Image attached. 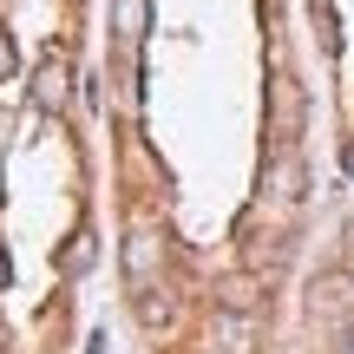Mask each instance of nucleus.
I'll return each instance as SVG.
<instances>
[{"label":"nucleus","mask_w":354,"mask_h":354,"mask_svg":"<svg viewBox=\"0 0 354 354\" xmlns=\"http://www.w3.org/2000/svg\"><path fill=\"white\" fill-rule=\"evenodd\" d=\"M73 59H66V53H46V59L33 66V105L39 112H66V105H73Z\"/></svg>","instance_id":"f257e3e1"},{"label":"nucleus","mask_w":354,"mask_h":354,"mask_svg":"<svg viewBox=\"0 0 354 354\" xmlns=\"http://www.w3.org/2000/svg\"><path fill=\"white\" fill-rule=\"evenodd\" d=\"M158 269H165V236L138 223V230L125 236V282H131V289H151Z\"/></svg>","instance_id":"f03ea898"},{"label":"nucleus","mask_w":354,"mask_h":354,"mask_svg":"<svg viewBox=\"0 0 354 354\" xmlns=\"http://www.w3.org/2000/svg\"><path fill=\"white\" fill-rule=\"evenodd\" d=\"M302 184H308L302 158H295V151H276V165L263 171V197L282 203V210H295V203H302Z\"/></svg>","instance_id":"7ed1b4c3"},{"label":"nucleus","mask_w":354,"mask_h":354,"mask_svg":"<svg viewBox=\"0 0 354 354\" xmlns=\"http://www.w3.org/2000/svg\"><path fill=\"white\" fill-rule=\"evenodd\" d=\"M263 289H269V282L256 276V269L216 276V308H223V315H256V308H263Z\"/></svg>","instance_id":"20e7f679"},{"label":"nucleus","mask_w":354,"mask_h":354,"mask_svg":"<svg viewBox=\"0 0 354 354\" xmlns=\"http://www.w3.org/2000/svg\"><path fill=\"white\" fill-rule=\"evenodd\" d=\"M112 26H118V53H138V39H145V0H118L112 7Z\"/></svg>","instance_id":"39448f33"},{"label":"nucleus","mask_w":354,"mask_h":354,"mask_svg":"<svg viewBox=\"0 0 354 354\" xmlns=\"http://www.w3.org/2000/svg\"><path fill=\"white\" fill-rule=\"evenodd\" d=\"M138 322H145V328H171V322H177V295H151V289H138Z\"/></svg>","instance_id":"423d86ee"},{"label":"nucleus","mask_w":354,"mask_h":354,"mask_svg":"<svg viewBox=\"0 0 354 354\" xmlns=\"http://www.w3.org/2000/svg\"><path fill=\"white\" fill-rule=\"evenodd\" d=\"M66 269H73V276H79V269H92V230H79V236H73V250H66Z\"/></svg>","instance_id":"0eeeda50"},{"label":"nucleus","mask_w":354,"mask_h":354,"mask_svg":"<svg viewBox=\"0 0 354 354\" xmlns=\"http://www.w3.org/2000/svg\"><path fill=\"white\" fill-rule=\"evenodd\" d=\"M7 73H13V33L0 26V86H7Z\"/></svg>","instance_id":"6e6552de"},{"label":"nucleus","mask_w":354,"mask_h":354,"mask_svg":"<svg viewBox=\"0 0 354 354\" xmlns=\"http://www.w3.org/2000/svg\"><path fill=\"white\" fill-rule=\"evenodd\" d=\"M342 165H348V177H354V138H348V145H342Z\"/></svg>","instance_id":"1a4fd4ad"}]
</instances>
